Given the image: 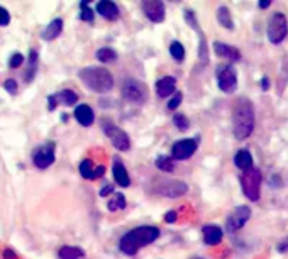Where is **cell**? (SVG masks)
I'll use <instances>...</instances> for the list:
<instances>
[{"label": "cell", "instance_id": "obj_35", "mask_svg": "<svg viewBox=\"0 0 288 259\" xmlns=\"http://www.w3.org/2000/svg\"><path fill=\"white\" fill-rule=\"evenodd\" d=\"M182 100H183V97H182V94H176L175 97H173L171 100H169V103H168V109L169 110H175V109H178L180 107V103H182Z\"/></svg>", "mask_w": 288, "mask_h": 259}, {"label": "cell", "instance_id": "obj_29", "mask_svg": "<svg viewBox=\"0 0 288 259\" xmlns=\"http://www.w3.org/2000/svg\"><path fill=\"white\" fill-rule=\"evenodd\" d=\"M156 168L158 169H161V171H165V173H171L173 171V168H175V165H173V160L171 158H168V156H160L156 160Z\"/></svg>", "mask_w": 288, "mask_h": 259}, {"label": "cell", "instance_id": "obj_24", "mask_svg": "<svg viewBox=\"0 0 288 259\" xmlns=\"http://www.w3.org/2000/svg\"><path fill=\"white\" fill-rule=\"evenodd\" d=\"M58 254H60V259H85L83 249L73 246H63Z\"/></svg>", "mask_w": 288, "mask_h": 259}, {"label": "cell", "instance_id": "obj_2", "mask_svg": "<svg viewBox=\"0 0 288 259\" xmlns=\"http://www.w3.org/2000/svg\"><path fill=\"white\" fill-rule=\"evenodd\" d=\"M160 237V231L158 227H151V225H143V227L132 229L131 232L120 239V251L129 256H134L141 247L147 246V244L154 242Z\"/></svg>", "mask_w": 288, "mask_h": 259}, {"label": "cell", "instance_id": "obj_13", "mask_svg": "<svg viewBox=\"0 0 288 259\" xmlns=\"http://www.w3.org/2000/svg\"><path fill=\"white\" fill-rule=\"evenodd\" d=\"M76 100H78V95H76L73 90H63V92H60V94L51 95V97L48 98V107H49V110H54L58 103H65V105H75Z\"/></svg>", "mask_w": 288, "mask_h": 259}, {"label": "cell", "instance_id": "obj_18", "mask_svg": "<svg viewBox=\"0 0 288 259\" xmlns=\"http://www.w3.org/2000/svg\"><path fill=\"white\" fill-rule=\"evenodd\" d=\"M75 119L78 120L82 125H85V127L92 125V124H94V120H95V116H94V110H92V107L90 105H85V103L78 105L75 109Z\"/></svg>", "mask_w": 288, "mask_h": 259}, {"label": "cell", "instance_id": "obj_20", "mask_svg": "<svg viewBox=\"0 0 288 259\" xmlns=\"http://www.w3.org/2000/svg\"><path fill=\"white\" fill-rule=\"evenodd\" d=\"M204 240L207 246H216L222 240V229L217 225H205L204 227Z\"/></svg>", "mask_w": 288, "mask_h": 259}, {"label": "cell", "instance_id": "obj_12", "mask_svg": "<svg viewBox=\"0 0 288 259\" xmlns=\"http://www.w3.org/2000/svg\"><path fill=\"white\" fill-rule=\"evenodd\" d=\"M143 10L149 21L153 22L165 21V3L161 0H146V2H143Z\"/></svg>", "mask_w": 288, "mask_h": 259}, {"label": "cell", "instance_id": "obj_27", "mask_svg": "<svg viewBox=\"0 0 288 259\" xmlns=\"http://www.w3.org/2000/svg\"><path fill=\"white\" fill-rule=\"evenodd\" d=\"M107 207H109L110 212H116V210L125 209V198H124V195L122 193H116V195H114V198L109 200Z\"/></svg>", "mask_w": 288, "mask_h": 259}, {"label": "cell", "instance_id": "obj_3", "mask_svg": "<svg viewBox=\"0 0 288 259\" xmlns=\"http://www.w3.org/2000/svg\"><path fill=\"white\" fill-rule=\"evenodd\" d=\"M78 76L85 83V87L97 92V94H107V92H110L114 87V76L107 68L88 66V68H83L82 71L78 73Z\"/></svg>", "mask_w": 288, "mask_h": 259}, {"label": "cell", "instance_id": "obj_11", "mask_svg": "<svg viewBox=\"0 0 288 259\" xmlns=\"http://www.w3.org/2000/svg\"><path fill=\"white\" fill-rule=\"evenodd\" d=\"M195 151H197V142L192 139H182L178 142L173 144L171 153L175 160H188L190 156H193Z\"/></svg>", "mask_w": 288, "mask_h": 259}, {"label": "cell", "instance_id": "obj_16", "mask_svg": "<svg viewBox=\"0 0 288 259\" xmlns=\"http://www.w3.org/2000/svg\"><path fill=\"white\" fill-rule=\"evenodd\" d=\"M214 51H216L219 56L227 58L231 61H239L241 60V51L234 46H229V44L224 43H214Z\"/></svg>", "mask_w": 288, "mask_h": 259}, {"label": "cell", "instance_id": "obj_9", "mask_svg": "<svg viewBox=\"0 0 288 259\" xmlns=\"http://www.w3.org/2000/svg\"><path fill=\"white\" fill-rule=\"evenodd\" d=\"M32 163L34 166H38L39 169H46L49 168L51 165L54 163V144L48 142L44 146L38 147L32 154Z\"/></svg>", "mask_w": 288, "mask_h": 259}, {"label": "cell", "instance_id": "obj_25", "mask_svg": "<svg viewBox=\"0 0 288 259\" xmlns=\"http://www.w3.org/2000/svg\"><path fill=\"white\" fill-rule=\"evenodd\" d=\"M217 21H219V24L222 25V27L234 29V22H232L231 12H229L227 7H219V10H217Z\"/></svg>", "mask_w": 288, "mask_h": 259}, {"label": "cell", "instance_id": "obj_21", "mask_svg": "<svg viewBox=\"0 0 288 259\" xmlns=\"http://www.w3.org/2000/svg\"><path fill=\"white\" fill-rule=\"evenodd\" d=\"M176 88V80L173 76H165L156 83V92L160 97H169Z\"/></svg>", "mask_w": 288, "mask_h": 259}, {"label": "cell", "instance_id": "obj_5", "mask_svg": "<svg viewBox=\"0 0 288 259\" xmlns=\"http://www.w3.org/2000/svg\"><path fill=\"white\" fill-rule=\"evenodd\" d=\"M288 32V22L285 14L275 12L268 21V39L271 44H280Z\"/></svg>", "mask_w": 288, "mask_h": 259}, {"label": "cell", "instance_id": "obj_7", "mask_svg": "<svg viewBox=\"0 0 288 259\" xmlns=\"http://www.w3.org/2000/svg\"><path fill=\"white\" fill-rule=\"evenodd\" d=\"M103 132L107 134V138L110 139V142L114 144V147L119 151H127L131 147V141H129L127 134L119 129L117 125H114L112 122H103Z\"/></svg>", "mask_w": 288, "mask_h": 259}, {"label": "cell", "instance_id": "obj_36", "mask_svg": "<svg viewBox=\"0 0 288 259\" xmlns=\"http://www.w3.org/2000/svg\"><path fill=\"white\" fill-rule=\"evenodd\" d=\"M3 87H5V90L9 92V94H12V95H16L17 94V83H16V80H5V83H3Z\"/></svg>", "mask_w": 288, "mask_h": 259}, {"label": "cell", "instance_id": "obj_34", "mask_svg": "<svg viewBox=\"0 0 288 259\" xmlns=\"http://www.w3.org/2000/svg\"><path fill=\"white\" fill-rule=\"evenodd\" d=\"M10 22V14L7 9H3L2 5H0V27H3V25H9Z\"/></svg>", "mask_w": 288, "mask_h": 259}, {"label": "cell", "instance_id": "obj_40", "mask_svg": "<svg viewBox=\"0 0 288 259\" xmlns=\"http://www.w3.org/2000/svg\"><path fill=\"white\" fill-rule=\"evenodd\" d=\"M5 259H16V254L14 253H10V251H5Z\"/></svg>", "mask_w": 288, "mask_h": 259}, {"label": "cell", "instance_id": "obj_14", "mask_svg": "<svg viewBox=\"0 0 288 259\" xmlns=\"http://www.w3.org/2000/svg\"><path fill=\"white\" fill-rule=\"evenodd\" d=\"M185 19L188 24L192 25V27L197 31L198 38H200V61L202 63H207L209 61V58H207V43H205V38H204V32H202L200 25H198L197 19H195V14L192 12V10H185Z\"/></svg>", "mask_w": 288, "mask_h": 259}, {"label": "cell", "instance_id": "obj_17", "mask_svg": "<svg viewBox=\"0 0 288 259\" xmlns=\"http://www.w3.org/2000/svg\"><path fill=\"white\" fill-rule=\"evenodd\" d=\"M97 12L102 17H105V19L116 21L119 17V7L114 2H110V0H102V2L97 3Z\"/></svg>", "mask_w": 288, "mask_h": 259}, {"label": "cell", "instance_id": "obj_19", "mask_svg": "<svg viewBox=\"0 0 288 259\" xmlns=\"http://www.w3.org/2000/svg\"><path fill=\"white\" fill-rule=\"evenodd\" d=\"M112 173H114V178H116V183L119 185V187L127 188L129 185H131V178H129L127 169L124 168V165H122L120 161H116V163H114Z\"/></svg>", "mask_w": 288, "mask_h": 259}, {"label": "cell", "instance_id": "obj_33", "mask_svg": "<svg viewBox=\"0 0 288 259\" xmlns=\"http://www.w3.org/2000/svg\"><path fill=\"white\" fill-rule=\"evenodd\" d=\"M22 63H24V58H22V54L21 53H14L12 58H10V61H9V66L12 70H16V68H19Z\"/></svg>", "mask_w": 288, "mask_h": 259}, {"label": "cell", "instance_id": "obj_31", "mask_svg": "<svg viewBox=\"0 0 288 259\" xmlns=\"http://www.w3.org/2000/svg\"><path fill=\"white\" fill-rule=\"evenodd\" d=\"M80 9H82V14H80V19L92 22L94 21V10L88 7V2H82L80 3Z\"/></svg>", "mask_w": 288, "mask_h": 259}, {"label": "cell", "instance_id": "obj_8", "mask_svg": "<svg viewBox=\"0 0 288 259\" xmlns=\"http://www.w3.org/2000/svg\"><path fill=\"white\" fill-rule=\"evenodd\" d=\"M217 85L226 94L236 92V88H238V76H236V71L232 70V66L226 65L217 70Z\"/></svg>", "mask_w": 288, "mask_h": 259}, {"label": "cell", "instance_id": "obj_15", "mask_svg": "<svg viewBox=\"0 0 288 259\" xmlns=\"http://www.w3.org/2000/svg\"><path fill=\"white\" fill-rule=\"evenodd\" d=\"M188 190L187 183H183V181H168V183H165V187L161 188V195H165V197H171V198H176V197H182V195H185Z\"/></svg>", "mask_w": 288, "mask_h": 259}, {"label": "cell", "instance_id": "obj_1", "mask_svg": "<svg viewBox=\"0 0 288 259\" xmlns=\"http://www.w3.org/2000/svg\"><path fill=\"white\" fill-rule=\"evenodd\" d=\"M232 129L238 139H246L254 129V107L247 98H238L232 105Z\"/></svg>", "mask_w": 288, "mask_h": 259}, {"label": "cell", "instance_id": "obj_4", "mask_svg": "<svg viewBox=\"0 0 288 259\" xmlns=\"http://www.w3.org/2000/svg\"><path fill=\"white\" fill-rule=\"evenodd\" d=\"M241 187L242 193L246 195L251 202H256L261 197V171L256 168H251L241 175Z\"/></svg>", "mask_w": 288, "mask_h": 259}, {"label": "cell", "instance_id": "obj_22", "mask_svg": "<svg viewBox=\"0 0 288 259\" xmlns=\"http://www.w3.org/2000/svg\"><path fill=\"white\" fill-rule=\"evenodd\" d=\"M61 31H63V21L61 19H54V21H51L49 24L46 25V29L43 31V39L44 41H53V39H56L58 36L61 34Z\"/></svg>", "mask_w": 288, "mask_h": 259}, {"label": "cell", "instance_id": "obj_37", "mask_svg": "<svg viewBox=\"0 0 288 259\" xmlns=\"http://www.w3.org/2000/svg\"><path fill=\"white\" fill-rule=\"evenodd\" d=\"M114 191V187L112 185H105V187L100 190V197H107V195H110Z\"/></svg>", "mask_w": 288, "mask_h": 259}, {"label": "cell", "instance_id": "obj_10", "mask_svg": "<svg viewBox=\"0 0 288 259\" xmlns=\"http://www.w3.org/2000/svg\"><path fill=\"white\" fill-rule=\"evenodd\" d=\"M251 217V209L249 207H238V209L234 210V212H231V215L227 217V222H226V227L229 232H236L239 231V229L242 227V225L246 224L247 220H249Z\"/></svg>", "mask_w": 288, "mask_h": 259}, {"label": "cell", "instance_id": "obj_42", "mask_svg": "<svg viewBox=\"0 0 288 259\" xmlns=\"http://www.w3.org/2000/svg\"><path fill=\"white\" fill-rule=\"evenodd\" d=\"M192 259H202V258H192Z\"/></svg>", "mask_w": 288, "mask_h": 259}, {"label": "cell", "instance_id": "obj_30", "mask_svg": "<svg viewBox=\"0 0 288 259\" xmlns=\"http://www.w3.org/2000/svg\"><path fill=\"white\" fill-rule=\"evenodd\" d=\"M169 54L173 56V60L183 61V58H185V47L180 43H173L171 46H169Z\"/></svg>", "mask_w": 288, "mask_h": 259}, {"label": "cell", "instance_id": "obj_28", "mask_svg": "<svg viewBox=\"0 0 288 259\" xmlns=\"http://www.w3.org/2000/svg\"><path fill=\"white\" fill-rule=\"evenodd\" d=\"M117 53L110 47H102V49L97 51V60L102 63H110V61H116Z\"/></svg>", "mask_w": 288, "mask_h": 259}, {"label": "cell", "instance_id": "obj_6", "mask_svg": "<svg viewBox=\"0 0 288 259\" xmlns=\"http://www.w3.org/2000/svg\"><path fill=\"white\" fill-rule=\"evenodd\" d=\"M122 97L131 103L141 105L147 98V88L138 80H125V83L122 85Z\"/></svg>", "mask_w": 288, "mask_h": 259}, {"label": "cell", "instance_id": "obj_32", "mask_svg": "<svg viewBox=\"0 0 288 259\" xmlns=\"http://www.w3.org/2000/svg\"><path fill=\"white\" fill-rule=\"evenodd\" d=\"M173 120H175V125L180 129V131H187L188 127H190V122L185 116H182V114H178V116L173 117Z\"/></svg>", "mask_w": 288, "mask_h": 259}, {"label": "cell", "instance_id": "obj_23", "mask_svg": "<svg viewBox=\"0 0 288 259\" xmlns=\"http://www.w3.org/2000/svg\"><path fill=\"white\" fill-rule=\"evenodd\" d=\"M234 163L239 169H242V171H247V169L253 168V158H251L249 151H246V149H241L238 154H236Z\"/></svg>", "mask_w": 288, "mask_h": 259}, {"label": "cell", "instance_id": "obj_26", "mask_svg": "<svg viewBox=\"0 0 288 259\" xmlns=\"http://www.w3.org/2000/svg\"><path fill=\"white\" fill-rule=\"evenodd\" d=\"M95 169L97 168H94L90 160H83L80 163V175H82L85 180H97L95 178Z\"/></svg>", "mask_w": 288, "mask_h": 259}, {"label": "cell", "instance_id": "obj_41", "mask_svg": "<svg viewBox=\"0 0 288 259\" xmlns=\"http://www.w3.org/2000/svg\"><path fill=\"white\" fill-rule=\"evenodd\" d=\"M261 81H263V83H261V85H263V88H264V90H268V87H269V83H268V78H263V80H261Z\"/></svg>", "mask_w": 288, "mask_h": 259}, {"label": "cell", "instance_id": "obj_39", "mask_svg": "<svg viewBox=\"0 0 288 259\" xmlns=\"http://www.w3.org/2000/svg\"><path fill=\"white\" fill-rule=\"evenodd\" d=\"M269 3H271V2H269V0H263V2H260V7H261V9H266V7L269 5Z\"/></svg>", "mask_w": 288, "mask_h": 259}, {"label": "cell", "instance_id": "obj_38", "mask_svg": "<svg viewBox=\"0 0 288 259\" xmlns=\"http://www.w3.org/2000/svg\"><path fill=\"white\" fill-rule=\"evenodd\" d=\"M165 220L168 222V224H173V222L176 220V212H173V210H171V212H168L165 215Z\"/></svg>", "mask_w": 288, "mask_h": 259}]
</instances>
